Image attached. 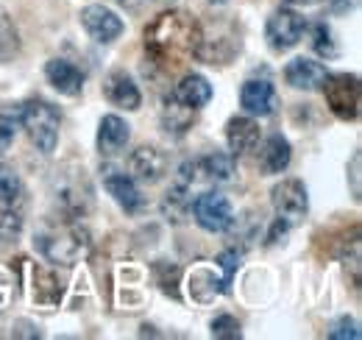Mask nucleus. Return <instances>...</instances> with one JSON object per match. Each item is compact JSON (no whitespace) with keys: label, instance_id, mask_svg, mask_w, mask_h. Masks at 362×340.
<instances>
[{"label":"nucleus","instance_id":"1a4fd4ad","mask_svg":"<svg viewBox=\"0 0 362 340\" xmlns=\"http://www.w3.org/2000/svg\"><path fill=\"white\" fill-rule=\"evenodd\" d=\"M81 26H84V31L90 34L92 40L100 45L120 40V34L126 28L123 20L117 17V11H112V8L100 6V3H92L87 8H81Z\"/></svg>","mask_w":362,"mask_h":340},{"label":"nucleus","instance_id":"72a5a7b5","mask_svg":"<svg viewBox=\"0 0 362 340\" xmlns=\"http://www.w3.org/2000/svg\"><path fill=\"white\" fill-rule=\"evenodd\" d=\"M117 3H120L123 8H139V6L145 3V0H117Z\"/></svg>","mask_w":362,"mask_h":340},{"label":"nucleus","instance_id":"412c9836","mask_svg":"<svg viewBox=\"0 0 362 340\" xmlns=\"http://www.w3.org/2000/svg\"><path fill=\"white\" fill-rule=\"evenodd\" d=\"M62 282H59V276L53 273V271H47V268H34V290H31V296L37 304H45V307H53V304H59V298H62Z\"/></svg>","mask_w":362,"mask_h":340},{"label":"nucleus","instance_id":"cd10ccee","mask_svg":"<svg viewBox=\"0 0 362 340\" xmlns=\"http://www.w3.org/2000/svg\"><path fill=\"white\" fill-rule=\"evenodd\" d=\"M313 50L323 59H334L340 53L337 40H334V31L326 26V23H315L313 26Z\"/></svg>","mask_w":362,"mask_h":340},{"label":"nucleus","instance_id":"9b49d317","mask_svg":"<svg viewBox=\"0 0 362 340\" xmlns=\"http://www.w3.org/2000/svg\"><path fill=\"white\" fill-rule=\"evenodd\" d=\"M103 187L109 190V196L120 204V210H126L129 215L142 212L145 207V198L136 187V181L129 176V173H120V170H106L103 176Z\"/></svg>","mask_w":362,"mask_h":340},{"label":"nucleus","instance_id":"0eeeda50","mask_svg":"<svg viewBox=\"0 0 362 340\" xmlns=\"http://www.w3.org/2000/svg\"><path fill=\"white\" fill-rule=\"evenodd\" d=\"M304 31H307V20L298 11L279 8V11H273L268 26H265V40L271 45V50L284 53V50H290V47L301 42Z\"/></svg>","mask_w":362,"mask_h":340},{"label":"nucleus","instance_id":"473e14b6","mask_svg":"<svg viewBox=\"0 0 362 340\" xmlns=\"http://www.w3.org/2000/svg\"><path fill=\"white\" fill-rule=\"evenodd\" d=\"M287 229H290V223L287 220H281V217H276V223L271 226V232H268V243H279V237H284L287 234Z\"/></svg>","mask_w":362,"mask_h":340},{"label":"nucleus","instance_id":"f8f14e48","mask_svg":"<svg viewBox=\"0 0 362 340\" xmlns=\"http://www.w3.org/2000/svg\"><path fill=\"white\" fill-rule=\"evenodd\" d=\"M103 95L109 103L126 109V112H136L142 106V95H139V86L134 84V79L126 73V70H112L103 81Z\"/></svg>","mask_w":362,"mask_h":340},{"label":"nucleus","instance_id":"dca6fc26","mask_svg":"<svg viewBox=\"0 0 362 340\" xmlns=\"http://www.w3.org/2000/svg\"><path fill=\"white\" fill-rule=\"evenodd\" d=\"M129 168H132V178L153 184V181H159V178L165 176V170H168V157H165L159 148H153V145H142V148H136L134 154H132Z\"/></svg>","mask_w":362,"mask_h":340},{"label":"nucleus","instance_id":"ddd939ff","mask_svg":"<svg viewBox=\"0 0 362 340\" xmlns=\"http://www.w3.org/2000/svg\"><path fill=\"white\" fill-rule=\"evenodd\" d=\"M326 76H329V70H326L320 62L304 59V56L293 59V62L284 67V81L293 86V89H304V92L320 89L323 81H326Z\"/></svg>","mask_w":362,"mask_h":340},{"label":"nucleus","instance_id":"c9c22d12","mask_svg":"<svg viewBox=\"0 0 362 340\" xmlns=\"http://www.w3.org/2000/svg\"><path fill=\"white\" fill-rule=\"evenodd\" d=\"M287 3H293V6H315L320 0H287Z\"/></svg>","mask_w":362,"mask_h":340},{"label":"nucleus","instance_id":"f704fd0d","mask_svg":"<svg viewBox=\"0 0 362 340\" xmlns=\"http://www.w3.org/2000/svg\"><path fill=\"white\" fill-rule=\"evenodd\" d=\"M332 6H334L337 11H343V8H349V6H351V0H332Z\"/></svg>","mask_w":362,"mask_h":340},{"label":"nucleus","instance_id":"bb28decb","mask_svg":"<svg viewBox=\"0 0 362 340\" xmlns=\"http://www.w3.org/2000/svg\"><path fill=\"white\" fill-rule=\"evenodd\" d=\"M151 271H153V279H156V285L162 288V293H168V296L179 298L181 268L176 265V262H168V259H156Z\"/></svg>","mask_w":362,"mask_h":340},{"label":"nucleus","instance_id":"c756f323","mask_svg":"<svg viewBox=\"0 0 362 340\" xmlns=\"http://www.w3.org/2000/svg\"><path fill=\"white\" fill-rule=\"evenodd\" d=\"M209 332H212V338H218V340H237L243 335L240 321H237L234 315H218V318H212Z\"/></svg>","mask_w":362,"mask_h":340},{"label":"nucleus","instance_id":"6ab92c4d","mask_svg":"<svg viewBox=\"0 0 362 340\" xmlns=\"http://www.w3.org/2000/svg\"><path fill=\"white\" fill-rule=\"evenodd\" d=\"M173 95L179 98L184 106L201 109V106H206V103L212 101V84H209L201 73H187L179 84H176Z\"/></svg>","mask_w":362,"mask_h":340},{"label":"nucleus","instance_id":"7ed1b4c3","mask_svg":"<svg viewBox=\"0 0 362 340\" xmlns=\"http://www.w3.org/2000/svg\"><path fill=\"white\" fill-rule=\"evenodd\" d=\"M34 246L50 262L70 265L76 254L81 251L84 240H81V229L73 223V217H67L64 223H50L45 229H40L34 234Z\"/></svg>","mask_w":362,"mask_h":340},{"label":"nucleus","instance_id":"9d476101","mask_svg":"<svg viewBox=\"0 0 362 340\" xmlns=\"http://www.w3.org/2000/svg\"><path fill=\"white\" fill-rule=\"evenodd\" d=\"M240 103L254 118H271L279 106L276 86L268 79H248L240 89Z\"/></svg>","mask_w":362,"mask_h":340},{"label":"nucleus","instance_id":"5701e85b","mask_svg":"<svg viewBox=\"0 0 362 340\" xmlns=\"http://www.w3.org/2000/svg\"><path fill=\"white\" fill-rule=\"evenodd\" d=\"M189 190H187V184H176V187H170L168 193H165V198H162V215L170 220V223H181L187 212H189V196H187Z\"/></svg>","mask_w":362,"mask_h":340},{"label":"nucleus","instance_id":"20e7f679","mask_svg":"<svg viewBox=\"0 0 362 340\" xmlns=\"http://www.w3.org/2000/svg\"><path fill=\"white\" fill-rule=\"evenodd\" d=\"M53 187H56L59 210L67 215V217H84V215L90 212L92 184L90 178H87V173H84V168L56 170Z\"/></svg>","mask_w":362,"mask_h":340},{"label":"nucleus","instance_id":"f3484780","mask_svg":"<svg viewBox=\"0 0 362 340\" xmlns=\"http://www.w3.org/2000/svg\"><path fill=\"white\" fill-rule=\"evenodd\" d=\"M132 140V126L120 118V115H106L100 118V126H98V151L112 157V154H120Z\"/></svg>","mask_w":362,"mask_h":340},{"label":"nucleus","instance_id":"4be33fe9","mask_svg":"<svg viewBox=\"0 0 362 340\" xmlns=\"http://www.w3.org/2000/svg\"><path fill=\"white\" fill-rule=\"evenodd\" d=\"M198 168L206 178L212 181H231L234 178V154H226V151H212L206 157L198 159Z\"/></svg>","mask_w":362,"mask_h":340},{"label":"nucleus","instance_id":"2eb2a0df","mask_svg":"<svg viewBox=\"0 0 362 340\" xmlns=\"http://www.w3.org/2000/svg\"><path fill=\"white\" fill-rule=\"evenodd\" d=\"M45 76L50 86L56 92H62V95L76 98V95L84 92V73L73 62H67V59H50L45 64Z\"/></svg>","mask_w":362,"mask_h":340},{"label":"nucleus","instance_id":"f03ea898","mask_svg":"<svg viewBox=\"0 0 362 340\" xmlns=\"http://www.w3.org/2000/svg\"><path fill=\"white\" fill-rule=\"evenodd\" d=\"M59 126H62V115L59 109L45 101V98H31L23 103V128L28 131L31 142L37 145V151L53 154L59 145Z\"/></svg>","mask_w":362,"mask_h":340},{"label":"nucleus","instance_id":"e433bc0d","mask_svg":"<svg viewBox=\"0 0 362 340\" xmlns=\"http://www.w3.org/2000/svg\"><path fill=\"white\" fill-rule=\"evenodd\" d=\"M170 3H173V0H170Z\"/></svg>","mask_w":362,"mask_h":340},{"label":"nucleus","instance_id":"4468645a","mask_svg":"<svg viewBox=\"0 0 362 340\" xmlns=\"http://www.w3.org/2000/svg\"><path fill=\"white\" fill-rule=\"evenodd\" d=\"M259 137H262L259 123L254 118H248V115H237V118H231L226 123V142H228V151L234 157L251 154L259 145Z\"/></svg>","mask_w":362,"mask_h":340},{"label":"nucleus","instance_id":"a211bd4d","mask_svg":"<svg viewBox=\"0 0 362 340\" xmlns=\"http://www.w3.org/2000/svg\"><path fill=\"white\" fill-rule=\"evenodd\" d=\"M290 159H293V148L287 142V137L281 134H271L259 151V170L265 176H276V173H284L290 168Z\"/></svg>","mask_w":362,"mask_h":340},{"label":"nucleus","instance_id":"393cba45","mask_svg":"<svg viewBox=\"0 0 362 340\" xmlns=\"http://www.w3.org/2000/svg\"><path fill=\"white\" fill-rule=\"evenodd\" d=\"M23 128V103H3L0 106V151H6L17 131Z\"/></svg>","mask_w":362,"mask_h":340},{"label":"nucleus","instance_id":"2f4dec72","mask_svg":"<svg viewBox=\"0 0 362 340\" xmlns=\"http://www.w3.org/2000/svg\"><path fill=\"white\" fill-rule=\"evenodd\" d=\"M332 340H360V324L354 321V318H349V315H343L340 321H334L332 324V329L326 332Z\"/></svg>","mask_w":362,"mask_h":340},{"label":"nucleus","instance_id":"c85d7f7f","mask_svg":"<svg viewBox=\"0 0 362 340\" xmlns=\"http://www.w3.org/2000/svg\"><path fill=\"white\" fill-rule=\"evenodd\" d=\"M23 232V212L17 207H3L0 210V246L11 243Z\"/></svg>","mask_w":362,"mask_h":340},{"label":"nucleus","instance_id":"423d86ee","mask_svg":"<svg viewBox=\"0 0 362 340\" xmlns=\"http://www.w3.org/2000/svg\"><path fill=\"white\" fill-rule=\"evenodd\" d=\"M189 212L195 217V223L204 229V232H226L234 223V210H231V201H228L223 193H201L189 201Z\"/></svg>","mask_w":362,"mask_h":340},{"label":"nucleus","instance_id":"aec40b11","mask_svg":"<svg viewBox=\"0 0 362 340\" xmlns=\"http://www.w3.org/2000/svg\"><path fill=\"white\" fill-rule=\"evenodd\" d=\"M192 112H195V109L184 106L176 95H170V98L165 101V109H162V128L168 131V137L181 140V137L192 128V120H195Z\"/></svg>","mask_w":362,"mask_h":340},{"label":"nucleus","instance_id":"7c9ffc66","mask_svg":"<svg viewBox=\"0 0 362 340\" xmlns=\"http://www.w3.org/2000/svg\"><path fill=\"white\" fill-rule=\"evenodd\" d=\"M218 265L223 268V293H228V290H231V279H234V273H237L240 265H243V251H237V249L221 251V254H218Z\"/></svg>","mask_w":362,"mask_h":340},{"label":"nucleus","instance_id":"b1692460","mask_svg":"<svg viewBox=\"0 0 362 340\" xmlns=\"http://www.w3.org/2000/svg\"><path fill=\"white\" fill-rule=\"evenodd\" d=\"M23 178L17 170L6 162H0V204L3 207H20L23 204Z\"/></svg>","mask_w":362,"mask_h":340},{"label":"nucleus","instance_id":"f257e3e1","mask_svg":"<svg viewBox=\"0 0 362 340\" xmlns=\"http://www.w3.org/2000/svg\"><path fill=\"white\" fill-rule=\"evenodd\" d=\"M201 40V26L181 8L162 11L145 28V50L162 67H179L195 56Z\"/></svg>","mask_w":362,"mask_h":340},{"label":"nucleus","instance_id":"6e6552de","mask_svg":"<svg viewBox=\"0 0 362 340\" xmlns=\"http://www.w3.org/2000/svg\"><path fill=\"white\" fill-rule=\"evenodd\" d=\"M271 204L281 220H287L290 226H296L304 215L310 212V196H307L304 181H298V178L279 181L271 190Z\"/></svg>","mask_w":362,"mask_h":340},{"label":"nucleus","instance_id":"39448f33","mask_svg":"<svg viewBox=\"0 0 362 340\" xmlns=\"http://www.w3.org/2000/svg\"><path fill=\"white\" fill-rule=\"evenodd\" d=\"M320 89H323L326 106L332 109L334 118H340V120H357L360 118V76H354V73H329Z\"/></svg>","mask_w":362,"mask_h":340},{"label":"nucleus","instance_id":"a878e982","mask_svg":"<svg viewBox=\"0 0 362 340\" xmlns=\"http://www.w3.org/2000/svg\"><path fill=\"white\" fill-rule=\"evenodd\" d=\"M20 53V31L6 8H0V64L11 62Z\"/></svg>","mask_w":362,"mask_h":340}]
</instances>
